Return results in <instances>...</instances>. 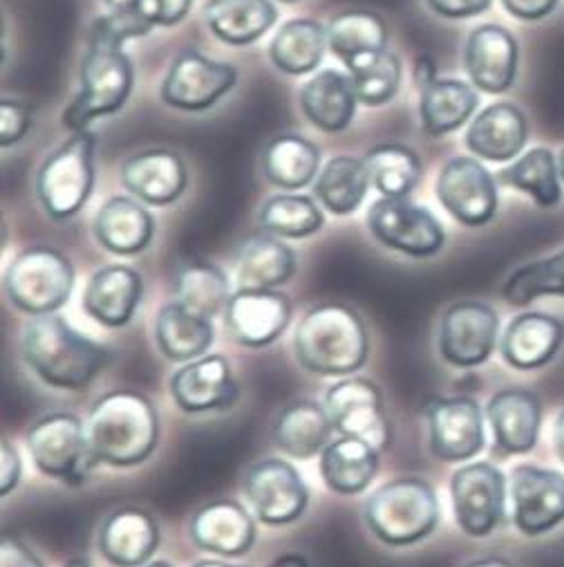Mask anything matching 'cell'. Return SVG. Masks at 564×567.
<instances>
[{
  "instance_id": "obj_7",
  "label": "cell",
  "mask_w": 564,
  "mask_h": 567,
  "mask_svg": "<svg viewBox=\"0 0 564 567\" xmlns=\"http://www.w3.org/2000/svg\"><path fill=\"white\" fill-rule=\"evenodd\" d=\"M74 290L72 262L52 247L23 249L6 271V295L25 315L41 317L61 310Z\"/></svg>"
},
{
  "instance_id": "obj_12",
  "label": "cell",
  "mask_w": 564,
  "mask_h": 567,
  "mask_svg": "<svg viewBox=\"0 0 564 567\" xmlns=\"http://www.w3.org/2000/svg\"><path fill=\"white\" fill-rule=\"evenodd\" d=\"M244 494L253 514L267 525H290L310 505V489L296 466L280 457H262L247 471Z\"/></svg>"
},
{
  "instance_id": "obj_9",
  "label": "cell",
  "mask_w": 564,
  "mask_h": 567,
  "mask_svg": "<svg viewBox=\"0 0 564 567\" xmlns=\"http://www.w3.org/2000/svg\"><path fill=\"white\" fill-rule=\"evenodd\" d=\"M455 520L473 538L493 534L506 514V478L491 462L466 464L450 481Z\"/></svg>"
},
{
  "instance_id": "obj_51",
  "label": "cell",
  "mask_w": 564,
  "mask_h": 567,
  "mask_svg": "<svg viewBox=\"0 0 564 567\" xmlns=\"http://www.w3.org/2000/svg\"><path fill=\"white\" fill-rule=\"evenodd\" d=\"M502 6L520 21H542L557 8V0H502Z\"/></svg>"
},
{
  "instance_id": "obj_27",
  "label": "cell",
  "mask_w": 564,
  "mask_h": 567,
  "mask_svg": "<svg viewBox=\"0 0 564 567\" xmlns=\"http://www.w3.org/2000/svg\"><path fill=\"white\" fill-rule=\"evenodd\" d=\"M564 341L560 319L544 312H524L515 317L500 343L502 357L518 370H535L549 363Z\"/></svg>"
},
{
  "instance_id": "obj_46",
  "label": "cell",
  "mask_w": 564,
  "mask_h": 567,
  "mask_svg": "<svg viewBox=\"0 0 564 567\" xmlns=\"http://www.w3.org/2000/svg\"><path fill=\"white\" fill-rule=\"evenodd\" d=\"M194 0H135V12L139 21L153 30L157 25L170 28L186 19Z\"/></svg>"
},
{
  "instance_id": "obj_38",
  "label": "cell",
  "mask_w": 564,
  "mask_h": 567,
  "mask_svg": "<svg viewBox=\"0 0 564 567\" xmlns=\"http://www.w3.org/2000/svg\"><path fill=\"white\" fill-rule=\"evenodd\" d=\"M369 186L372 184L363 159L336 155L321 171L314 184V194L330 214L349 216L361 207Z\"/></svg>"
},
{
  "instance_id": "obj_47",
  "label": "cell",
  "mask_w": 564,
  "mask_h": 567,
  "mask_svg": "<svg viewBox=\"0 0 564 567\" xmlns=\"http://www.w3.org/2000/svg\"><path fill=\"white\" fill-rule=\"evenodd\" d=\"M30 122L32 113L25 104L14 100H6L0 104V142H3V146L8 148L21 142L30 131Z\"/></svg>"
},
{
  "instance_id": "obj_31",
  "label": "cell",
  "mask_w": 564,
  "mask_h": 567,
  "mask_svg": "<svg viewBox=\"0 0 564 567\" xmlns=\"http://www.w3.org/2000/svg\"><path fill=\"white\" fill-rule=\"evenodd\" d=\"M379 453L363 440L341 435L321 453L323 483L341 496L365 492L379 471Z\"/></svg>"
},
{
  "instance_id": "obj_43",
  "label": "cell",
  "mask_w": 564,
  "mask_h": 567,
  "mask_svg": "<svg viewBox=\"0 0 564 567\" xmlns=\"http://www.w3.org/2000/svg\"><path fill=\"white\" fill-rule=\"evenodd\" d=\"M327 39L330 50L347 65L363 54L386 50L388 28L379 14L345 12L330 23Z\"/></svg>"
},
{
  "instance_id": "obj_55",
  "label": "cell",
  "mask_w": 564,
  "mask_h": 567,
  "mask_svg": "<svg viewBox=\"0 0 564 567\" xmlns=\"http://www.w3.org/2000/svg\"><path fill=\"white\" fill-rule=\"evenodd\" d=\"M466 567H513V565L504 558H480V560L468 563Z\"/></svg>"
},
{
  "instance_id": "obj_35",
  "label": "cell",
  "mask_w": 564,
  "mask_h": 567,
  "mask_svg": "<svg viewBox=\"0 0 564 567\" xmlns=\"http://www.w3.org/2000/svg\"><path fill=\"white\" fill-rule=\"evenodd\" d=\"M155 337L164 357L188 363L207 354L213 343V326L211 319L186 310L175 301L159 310Z\"/></svg>"
},
{
  "instance_id": "obj_6",
  "label": "cell",
  "mask_w": 564,
  "mask_h": 567,
  "mask_svg": "<svg viewBox=\"0 0 564 567\" xmlns=\"http://www.w3.org/2000/svg\"><path fill=\"white\" fill-rule=\"evenodd\" d=\"M97 135L74 131L52 151L36 173V198L54 220H67L83 209L94 188Z\"/></svg>"
},
{
  "instance_id": "obj_20",
  "label": "cell",
  "mask_w": 564,
  "mask_h": 567,
  "mask_svg": "<svg viewBox=\"0 0 564 567\" xmlns=\"http://www.w3.org/2000/svg\"><path fill=\"white\" fill-rule=\"evenodd\" d=\"M463 65L478 90L502 94L515 83L518 41L500 25H480L466 41Z\"/></svg>"
},
{
  "instance_id": "obj_22",
  "label": "cell",
  "mask_w": 564,
  "mask_h": 567,
  "mask_svg": "<svg viewBox=\"0 0 564 567\" xmlns=\"http://www.w3.org/2000/svg\"><path fill=\"white\" fill-rule=\"evenodd\" d=\"M144 280L128 265H108L94 271L83 292L85 312L106 328L130 323L142 301Z\"/></svg>"
},
{
  "instance_id": "obj_11",
  "label": "cell",
  "mask_w": 564,
  "mask_h": 567,
  "mask_svg": "<svg viewBox=\"0 0 564 567\" xmlns=\"http://www.w3.org/2000/svg\"><path fill=\"white\" fill-rule=\"evenodd\" d=\"M367 227L384 247L412 258H430L446 243L441 223L408 198L376 200L367 212Z\"/></svg>"
},
{
  "instance_id": "obj_52",
  "label": "cell",
  "mask_w": 564,
  "mask_h": 567,
  "mask_svg": "<svg viewBox=\"0 0 564 567\" xmlns=\"http://www.w3.org/2000/svg\"><path fill=\"white\" fill-rule=\"evenodd\" d=\"M415 79H417V83H419L421 87L428 85V83H432V81L437 79V65H435V61H432L430 56L421 54V56L415 61Z\"/></svg>"
},
{
  "instance_id": "obj_37",
  "label": "cell",
  "mask_w": 564,
  "mask_h": 567,
  "mask_svg": "<svg viewBox=\"0 0 564 567\" xmlns=\"http://www.w3.org/2000/svg\"><path fill=\"white\" fill-rule=\"evenodd\" d=\"M318 164L321 151L314 142L301 135H280L271 140L262 153V171L267 179L288 192L307 186L316 177Z\"/></svg>"
},
{
  "instance_id": "obj_5",
  "label": "cell",
  "mask_w": 564,
  "mask_h": 567,
  "mask_svg": "<svg viewBox=\"0 0 564 567\" xmlns=\"http://www.w3.org/2000/svg\"><path fill=\"white\" fill-rule=\"evenodd\" d=\"M369 532L386 545L404 547L428 538L439 523V501L421 478H397L376 489L365 503Z\"/></svg>"
},
{
  "instance_id": "obj_60",
  "label": "cell",
  "mask_w": 564,
  "mask_h": 567,
  "mask_svg": "<svg viewBox=\"0 0 564 567\" xmlns=\"http://www.w3.org/2000/svg\"><path fill=\"white\" fill-rule=\"evenodd\" d=\"M280 3H299V0H280Z\"/></svg>"
},
{
  "instance_id": "obj_59",
  "label": "cell",
  "mask_w": 564,
  "mask_h": 567,
  "mask_svg": "<svg viewBox=\"0 0 564 567\" xmlns=\"http://www.w3.org/2000/svg\"><path fill=\"white\" fill-rule=\"evenodd\" d=\"M144 567H173V565L168 560H153V563H148Z\"/></svg>"
},
{
  "instance_id": "obj_58",
  "label": "cell",
  "mask_w": 564,
  "mask_h": 567,
  "mask_svg": "<svg viewBox=\"0 0 564 567\" xmlns=\"http://www.w3.org/2000/svg\"><path fill=\"white\" fill-rule=\"evenodd\" d=\"M557 168H560V177H562V182H564V148H562V153H560V159H557Z\"/></svg>"
},
{
  "instance_id": "obj_23",
  "label": "cell",
  "mask_w": 564,
  "mask_h": 567,
  "mask_svg": "<svg viewBox=\"0 0 564 567\" xmlns=\"http://www.w3.org/2000/svg\"><path fill=\"white\" fill-rule=\"evenodd\" d=\"M487 417L502 455H518L535 449L542 426V404L535 393L524 389L500 391L491 398Z\"/></svg>"
},
{
  "instance_id": "obj_2",
  "label": "cell",
  "mask_w": 564,
  "mask_h": 567,
  "mask_svg": "<svg viewBox=\"0 0 564 567\" xmlns=\"http://www.w3.org/2000/svg\"><path fill=\"white\" fill-rule=\"evenodd\" d=\"M21 346L39 380L61 391H85L113 361L108 346L79 334L59 315L34 317Z\"/></svg>"
},
{
  "instance_id": "obj_44",
  "label": "cell",
  "mask_w": 564,
  "mask_h": 567,
  "mask_svg": "<svg viewBox=\"0 0 564 567\" xmlns=\"http://www.w3.org/2000/svg\"><path fill=\"white\" fill-rule=\"evenodd\" d=\"M325 223L323 212L307 196L278 194L260 209V225L267 234L280 238H307L314 236Z\"/></svg>"
},
{
  "instance_id": "obj_56",
  "label": "cell",
  "mask_w": 564,
  "mask_h": 567,
  "mask_svg": "<svg viewBox=\"0 0 564 567\" xmlns=\"http://www.w3.org/2000/svg\"><path fill=\"white\" fill-rule=\"evenodd\" d=\"M194 567H233V565L222 563V560H200V563H196Z\"/></svg>"
},
{
  "instance_id": "obj_21",
  "label": "cell",
  "mask_w": 564,
  "mask_h": 567,
  "mask_svg": "<svg viewBox=\"0 0 564 567\" xmlns=\"http://www.w3.org/2000/svg\"><path fill=\"white\" fill-rule=\"evenodd\" d=\"M186 164L168 148H148L128 157L122 166V184L137 200L166 207L186 192Z\"/></svg>"
},
{
  "instance_id": "obj_13",
  "label": "cell",
  "mask_w": 564,
  "mask_h": 567,
  "mask_svg": "<svg viewBox=\"0 0 564 567\" xmlns=\"http://www.w3.org/2000/svg\"><path fill=\"white\" fill-rule=\"evenodd\" d=\"M325 411L334 424V431L347 437H356L384 451L393 440L390 420L384 406L379 386L363 377H349L334 384L325 393Z\"/></svg>"
},
{
  "instance_id": "obj_16",
  "label": "cell",
  "mask_w": 564,
  "mask_h": 567,
  "mask_svg": "<svg viewBox=\"0 0 564 567\" xmlns=\"http://www.w3.org/2000/svg\"><path fill=\"white\" fill-rule=\"evenodd\" d=\"M513 525L524 536H542L564 523V476L553 468L520 464L511 474Z\"/></svg>"
},
{
  "instance_id": "obj_48",
  "label": "cell",
  "mask_w": 564,
  "mask_h": 567,
  "mask_svg": "<svg viewBox=\"0 0 564 567\" xmlns=\"http://www.w3.org/2000/svg\"><path fill=\"white\" fill-rule=\"evenodd\" d=\"M23 462L12 442L0 444V496H10L21 483Z\"/></svg>"
},
{
  "instance_id": "obj_32",
  "label": "cell",
  "mask_w": 564,
  "mask_h": 567,
  "mask_svg": "<svg viewBox=\"0 0 564 567\" xmlns=\"http://www.w3.org/2000/svg\"><path fill=\"white\" fill-rule=\"evenodd\" d=\"M155 234L153 216L137 200L115 196L97 212L94 236L117 256H135L144 251Z\"/></svg>"
},
{
  "instance_id": "obj_8",
  "label": "cell",
  "mask_w": 564,
  "mask_h": 567,
  "mask_svg": "<svg viewBox=\"0 0 564 567\" xmlns=\"http://www.w3.org/2000/svg\"><path fill=\"white\" fill-rule=\"evenodd\" d=\"M28 451L43 476L79 487L97 466L87 431L76 415L52 413L28 431Z\"/></svg>"
},
{
  "instance_id": "obj_40",
  "label": "cell",
  "mask_w": 564,
  "mask_h": 567,
  "mask_svg": "<svg viewBox=\"0 0 564 567\" xmlns=\"http://www.w3.org/2000/svg\"><path fill=\"white\" fill-rule=\"evenodd\" d=\"M177 301L200 317L213 319L224 312L231 299V286L227 274L207 260H194L177 274Z\"/></svg>"
},
{
  "instance_id": "obj_15",
  "label": "cell",
  "mask_w": 564,
  "mask_h": 567,
  "mask_svg": "<svg viewBox=\"0 0 564 567\" xmlns=\"http://www.w3.org/2000/svg\"><path fill=\"white\" fill-rule=\"evenodd\" d=\"M500 337L498 312L482 301H459L450 306L439 326V352L457 368L484 363Z\"/></svg>"
},
{
  "instance_id": "obj_33",
  "label": "cell",
  "mask_w": 564,
  "mask_h": 567,
  "mask_svg": "<svg viewBox=\"0 0 564 567\" xmlns=\"http://www.w3.org/2000/svg\"><path fill=\"white\" fill-rule=\"evenodd\" d=\"M478 106L480 94L473 83L459 79H435L421 87V126L430 137L448 135L473 117Z\"/></svg>"
},
{
  "instance_id": "obj_57",
  "label": "cell",
  "mask_w": 564,
  "mask_h": 567,
  "mask_svg": "<svg viewBox=\"0 0 564 567\" xmlns=\"http://www.w3.org/2000/svg\"><path fill=\"white\" fill-rule=\"evenodd\" d=\"M65 567H90L83 558H74V560H70Z\"/></svg>"
},
{
  "instance_id": "obj_45",
  "label": "cell",
  "mask_w": 564,
  "mask_h": 567,
  "mask_svg": "<svg viewBox=\"0 0 564 567\" xmlns=\"http://www.w3.org/2000/svg\"><path fill=\"white\" fill-rule=\"evenodd\" d=\"M502 295L513 308H526L540 297H564V249L513 271Z\"/></svg>"
},
{
  "instance_id": "obj_36",
  "label": "cell",
  "mask_w": 564,
  "mask_h": 567,
  "mask_svg": "<svg viewBox=\"0 0 564 567\" xmlns=\"http://www.w3.org/2000/svg\"><path fill=\"white\" fill-rule=\"evenodd\" d=\"M330 48L327 30L314 19H296L282 25L269 45L271 63L285 74L314 72Z\"/></svg>"
},
{
  "instance_id": "obj_30",
  "label": "cell",
  "mask_w": 564,
  "mask_h": 567,
  "mask_svg": "<svg viewBox=\"0 0 564 567\" xmlns=\"http://www.w3.org/2000/svg\"><path fill=\"white\" fill-rule=\"evenodd\" d=\"M236 274L240 288L275 290L296 274V254L273 234L253 236L238 249Z\"/></svg>"
},
{
  "instance_id": "obj_24",
  "label": "cell",
  "mask_w": 564,
  "mask_h": 567,
  "mask_svg": "<svg viewBox=\"0 0 564 567\" xmlns=\"http://www.w3.org/2000/svg\"><path fill=\"white\" fill-rule=\"evenodd\" d=\"M159 545L155 518L137 507L113 512L100 532V549L115 567H144Z\"/></svg>"
},
{
  "instance_id": "obj_4",
  "label": "cell",
  "mask_w": 564,
  "mask_h": 567,
  "mask_svg": "<svg viewBox=\"0 0 564 567\" xmlns=\"http://www.w3.org/2000/svg\"><path fill=\"white\" fill-rule=\"evenodd\" d=\"M294 350L307 372L345 377L365 365L369 339L363 319L347 306L312 308L296 328Z\"/></svg>"
},
{
  "instance_id": "obj_49",
  "label": "cell",
  "mask_w": 564,
  "mask_h": 567,
  "mask_svg": "<svg viewBox=\"0 0 564 567\" xmlns=\"http://www.w3.org/2000/svg\"><path fill=\"white\" fill-rule=\"evenodd\" d=\"M493 0H428V8L443 19H470L484 14Z\"/></svg>"
},
{
  "instance_id": "obj_14",
  "label": "cell",
  "mask_w": 564,
  "mask_h": 567,
  "mask_svg": "<svg viewBox=\"0 0 564 567\" xmlns=\"http://www.w3.org/2000/svg\"><path fill=\"white\" fill-rule=\"evenodd\" d=\"M437 198L443 209L466 227H482L498 214V182L473 157L448 159L437 177Z\"/></svg>"
},
{
  "instance_id": "obj_53",
  "label": "cell",
  "mask_w": 564,
  "mask_h": 567,
  "mask_svg": "<svg viewBox=\"0 0 564 567\" xmlns=\"http://www.w3.org/2000/svg\"><path fill=\"white\" fill-rule=\"evenodd\" d=\"M269 567H310V560L303 554H282Z\"/></svg>"
},
{
  "instance_id": "obj_10",
  "label": "cell",
  "mask_w": 564,
  "mask_h": 567,
  "mask_svg": "<svg viewBox=\"0 0 564 567\" xmlns=\"http://www.w3.org/2000/svg\"><path fill=\"white\" fill-rule=\"evenodd\" d=\"M238 83V70L196 50L175 56L161 83V102L175 111L202 113L216 106Z\"/></svg>"
},
{
  "instance_id": "obj_41",
  "label": "cell",
  "mask_w": 564,
  "mask_h": 567,
  "mask_svg": "<svg viewBox=\"0 0 564 567\" xmlns=\"http://www.w3.org/2000/svg\"><path fill=\"white\" fill-rule=\"evenodd\" d=\"M498 179L531 196L540 207H555L562 198L560 168L549 148H533L511 166L502 168Z\"/></svg>"
},
{
  "instance_id": "obj_25",
  "label": "cell",
  "mask_w": 564,
  "mask_h": 567,
  "mask_svg": "<svg viewBox=\"0 0 564 567\" xmlns=\"http://www.w3.org/2000/svg\"><path fill=\"white\" fill-rule=\"evenodd\" d=\"M194 543L220 556H242L255 543V523L236 501H216L191 520Z\"/></svg>"
},
{
  "instance_id": "obj_42",
  "label": "cell",
  "mask_w": 564,
  "mask_h": 567,
  "mask_svg": "<svg viewBox=\"0 0 564 567\" xmlns=\"http://www.w3.org/2000/svg\"><path fill=\"white\" fill-rule=\"evenodd\" d=\"M347 70L361 104L384 106L397 97L401 85V59L397 54L369 52L347 63Z\"/></svg>"
},
{
  "instance_id": "obj_19",
  "label": "cell",
  "mask_w": 564,
  "mask_h": 567,
  "mask_svg": "<svg viewBox=\"0 0 564 567\" xmlns=\"http://www.w3.org/2000/svg\"><path fill=\"white\" fill-rule=\"evenodd\" d=\"M231 337L249 348L273 343L292 321L290 299L275 290L240 288L224 310Z\"/></svg>"
},
{
  "instance_id": "obj_1",
  "label": "cell",
  "mask_w": 564,
  "mask_h": 567,
  "mask_svg": "<svg viewBox=\"0 0 564 567\" xmlns=\"http://www.w3.org/2000/svg\"><path fill=\"white\" fill-rule=\"evenodd\" d=\"M124 34L104 14L90 25L87 50L81 61L79 94L63 113V124L70 133L85 131L90 122L115 115L128 102L135 70L124 52Z\"/></svg>"
},
{
  "instance_id": "obj_26",
  "label": "cell",
  "mask_w": 564,
  "mask_h": 567,
  "mask_svg": "<svg viewBox=\"0 0 564 567\" xmlns=\"http://www.w3.org/2000/svg\"><path fill=\"white\" fill-rule=\"evenodd\" d=\"M529 140L524 113L506 102L484 109L468 126L466 146L487 162H511Z\"/></svg>"
},
{
  "instance_id": "obj_29",
  "label": "cell",
  "mask_w": 564,
  "mask_h": 567,
  "mask_svg": "<svg viewBox=\"0 0 564 567\" xmlns=\"http://www.w3.org/2000/svg\"><path fill=\"white\" fill-rule=\"evenodd\" d=\"M332 433L334 424L325 406L312 400L294 402L282 409L271 429L275 446L285 455L299 460H310L323 453Z\"/></svg>"
},
{
  "instance_id": "obj_18",
  "label": "cell",
  "mask_w": 564,
  "mask_h": 567,
  "mask_svg": "<svg viewBox=\"0 0 564 567\" xmlns=\"http://www.w3.org/2000/svg\"><path fill=\"white\" fill-rule=\"evenodd\" d=\"M175 404L186 413L224 411L238 402L240 389L222 354H205L181 365L170 380Z\"/></svg>"
},
{
  "instance_id": "obj_17",
  "label": "cell",
  "mask_w": 564,
  "mask_h": 567,
  "mask_svg": "<svg viewBox=\"0 0 564 567\" xmlns=\"http://www.w3.org/2000/svg\"><path fill=\"white\" fill-rule=\"evenodd\" d=\"M430 451L441 462H466L484 449V415L476 400L446 398L428 409Z\"/></svg>"
},
{
  "instance_id": "obj_39",
  "label": "cell",
  "mask_w": 564,
  "mask_h": 567,
  "mask_svg": "<svg viewBox=\"0 0 564 567\" xmlns=\"http://www.w3.org/2000/svg\"><path fill=\"white\" fill-rule=\"evenodd\" d=\"M369 184L384 198H408L421 179L419 155L404 144H379L363 157Z\"/></svg>"
},
{
  "instance_id": "obj_28",
  "label": "cell",
  "mask_w": 564,
  "mask_h": 567,
  "mask_svg": "<svg viewBox=\"0 0 564 567\" xmlns=\"http://www.w3.org/2000/svg\"><path fill=\"white\" fill-rule=\"evenodd\" d=\"M356 92L349 74L334 68L314 74L301 90V109L312 126L323 133H341L356 111Z\"/></svg>"
},
{
  "instance_id": "obj_50",
  "label": "cell",
  "mask_w": 564,
  "mask_h": 567,
  "mask_svg": "<svg viewBox=\"0 0 564 567\" xmlns=\"http://www.w3.org/2000/svg\"><path fill=\"white\" fill-rule=\"evenodd\" d=\"M0 567H45V565L23 540L14 536H3V540H0Z\"/></svg>"
},
{
  "instance_id": "obj_3",
  "label": "cell",
  "mask_w": 564,
  "mask_h": 567,
  "mask_svg": "<svg viewBox=\"0 0 564 567\" xmlns=\"http://www.w3.org/2000/svg\"><path fill=\"white\" fill-rule=\"evenodd\" d=\"M85 431L94 462L135 466L157 446L159 415L142 393L115 391L94 404Z\"/></svg>"
},
{
  "instance_id": "obj_34",
  "label": "cell",
  "mask_w": 564,
  "mask_h": 567,
  "mask_svg": "<svg viewBox=\"0 0 564 567\" xmlns=\"http://www.w3.org/2000/svg\"><path fill=\"white\" fill-rule=\"evenodd\" d=\"M271 0H209L205 21L216 39L229 45H249L275 25Z\"/></svg>"
},
{
  "instance_id": "obj_54",
  "label": "cell",
  "mask_w": 564,
  "mask_h": 567,
  "mask_svg": "<svg viewBox=\"0 0 564 567\" xmlns=\"http://www.w3.org/2000/svg\"><path fill=\"white\" fill-rule=\"evenodd\" d=\"M553 442H555V451L560 455V460L564 462V409L560 411L557 420H555V429H553Z\"/></svg>"
}]
</instances>
